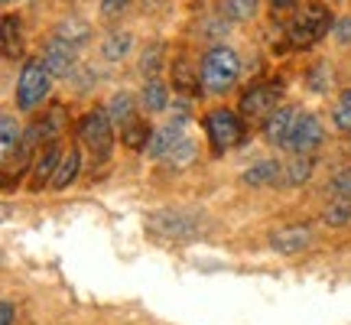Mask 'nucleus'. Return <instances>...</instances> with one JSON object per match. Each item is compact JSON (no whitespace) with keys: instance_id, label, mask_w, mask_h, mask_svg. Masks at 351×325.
Instances as JSON below:
<instances>
[{"instance_id":"obj_1","label":"nucleus","mask_w":351,"mask_h":325,"mask_svg":"<svg viewBox=\"0 0 351 325\" xmlns=\"http://www.w3.org/2000/svg\"><path fill=\"white\" fill-rule=\"evenodd\" d=\"M241 78V59L228 46H212L202 59V85L208 95H228Z\"/></svg>"},{"instance_id":"obj_2","label":"nucleus","mask_w":351,"mask_h":325,"mask_svg":"<svg viewBox=\"0 0 351 325\" xmlns=\"http://www.w3.org/2000/svg\"><path fill=\"white\" fill-rule=\"evenodd\" d=\"M332 23H335V20H332V10H328L326 3H319V0L306 3L302 13L289 23V29H287L289 46H293V49H306V46H313V43H319V39L332 29Z\"/></svg>"},{"instance_id":"obj_3","label":"nucleus","mask_w":351,"mask_h":325,"mask_svg":"<svg viewBox=\"0 0 351 325\" xmlns=\"http://www.w3.org/2000/svg\"><path fill=\"white\" fill-rule=\"evenodd\" d=\"M147 228L163 241H192L202 234L205 221L192 212H153L147 218Z\"/></svg>"},{"instance_id":"obj_4","label":"nucleus","mask_w":351,"mask_h":325,"mask_svg":"<svg viewBox=\"0 0 351 325\" xmlns=\"http://www.w3.org/2000/svg\"><path fill=\"white\" fill-rule=\"evenodd\" d=\"M49 69L39 62V59H29L23 65V72L16 78V108L20 111H33L39 101L49 95Z\"/></svg>"},{"instance_id":"obj_5","label":"nucleus","mask_w":351,"mask_h":325,"mask_svg":"<svg viewBox=\"0 0 351 325\" xmlns=\"http://www.w3.org/2000/svg\"><path fill=\"white\" fill-rule=\"evenodd\" d=\"M205 134L212 140L215 153H225L231 147H238L241 137H244V127H241V117L228 108H215L205 117Z\"/></svg>"},{"instance_id":"obj_6","label":"nucleus","mask_w":351,"mask_h":325,"mask_svg":"<svg viewBox=\"0 0 351 325\" xmlns=\"http://www.w3.org/2000/svg\"><path fill=\"white\" fill-rule=\"evenodd\" d=\"M111 114H108V108H95V111H88L82 121H78V137H82V143H85L88 150L95 153V156H108V150H111Z\"/></svg>"},{"instance_id":"obj_7","label":"nucleus","mask_w":351,"mask_h":325,"mask_svg":"<svg viewBox=\"0 0 351 325\" xmlns=\"http://www.w3.org/2000/svg\"><path fill=\"white\" fill-rule=\"evenodd\" d=\"M326 137V130H322V121L315 117V114H296V124L289 130L287 143H283V150H289L293 156H309V153L322 143Z\"/></svg>"},{"instance_id":"obj_8","label":"nucleus","mask_w":351,"mask_h":325,"mask_svg":"<svg viewBox=\"0 0 351 325\" xmlns=\"http://www.w3.org/2000/svg\"><path fill=\"white\" fill-rule=\"evenodd\" d=\"M75 46L72 43H65V39H49L46 43V49H43V65L49 69V75L52 78H62V75H69L72 69H75Z\"/></svg>"},{"instance_id":"obj_9","label":"nucleus","mask_w":351,"mask_h":325,"mask_svg":"<svg viewBox=\"0 0 351 325\" xmlns=\"http://www.w3.org/2000/svg\"><path fill=\"white\" fill-rule=\"evenodd\" d=\"M276 104H280V88L254 85L251 91L241 98V114H244L247 121H257V117H263L267 111H276Z\"/></svg>"},{"instance_id":"obj_10","label":"nucleus","mask_w":351,"mask_h":325,"mask_svg":"<svg viewBox=\"0 0 351 325\" xmlns=\"http://www.w3.org/2000/svg\"><path fill=\"white\" fill-rule=\"evenodd\" d=\"M313 244V228L309 225H293V228H283V231H274L270 234V248L276 254H300Z\"/></svg>"},{"instance_id":"obj_11","label":"nucleus","mask_w":351,"mask_h":325,"mask_svg":"<svg viewBox=\"0 0 351 325\" xmlns=\"http://www.w3.org/2000/svg\"><path fill=\"white\" fill-rule=\"evenodd\" d=\"M62 156L65 153L59 150V143H49L39 156H33V176H29V189H33V192H39L46 182H52V176H56V169H59Z\"/></svg>"},{"instance_id":"obj_12","label":"nucleus","mask_w":351,"mask_h":325,"mask_svg":"<svg viewBox=\"0 0 351 325\" xmlns=\"http://www.w3.org/2000/svg\"><path fill=\"white\" fill-rule=\"evenodd\" d=\"M293 124H296V108H276V111H270L267 124H263V137L276 143V147H283Z\"/></svg>"},{"instance_id":"obj_13","label":"nucleus","mask_w":351,"mask_h":325,"mask_svg":"<svg viewBox=\"0 0 351 325\" xmlns=\"http://www.w3.org/2000/svg\"><path fill=\"white\" fill-rule=\"evenodd\" d=\"M244 179V186H251V189H267V186H276L280 179H283V162H276V160H261V162H254L247 173L241 176Z\"/></svg>"},{"instance_id":"obj_14","label":"nucleus","mask_w":351,"mask_h":325,"mask_svg":"<svg viewBox=\"0 0 351 325\" xmlns=\"http://www.w3.org/2000/svg\"><path fill=\"white\" fill-rule=\"evenodd\" d=\"M182 137H186V134H182V124H166V127H160V130H153L147 153H150L153 160H166V156L179 147Z\"/></svg>"},{"instance_id":"obj_15","label":"nucleus","mask_w":351,"mask_h":325,"mask_svg":"<svg viewBox=\"0 0 351 325\" xmlns=\"http://www.w3.org/2000/svg\"><path fill=\"white\" fill-rule=\"evenodd\" d=\"M78 169H82V153H78V147H69L62 156V162H59V169H56V176H52L49 189L52 192H62V189H69L72 182H75Z\"/></svg>"},{"instance_id":"obj_16","label":"nucleus","mask_w":351,"mask_h":325,"mask_svg":"<svg viewBox=\"0 0 351 325\" xmlns=\"http://www.w3.org/2000/svg\"><path fill=\"white\" fill-rule=\"evenodd\" d=\"M20 140H23V130L16 124V117L13 114H3L0 117V150H3V160L10 162L13 150L20 147Z\"/></svg>"},{"instance_id":"obj_17","label":"nucleus","mask_w":351,"mask_h":325,"mask_svg":"<svg viewBox=\"0 0 351 325\" xmlns=\"http://www.w3.org/2000/svg\"><path fill=\"white\" fill-rule=\"evenodd\" d=\"M88 33H91V26H88L82 16H69V20H62V23L56 26V36L65 39V43H72V46H82L88 39Z\"/></svg>"},{"instance_id":"obj_18","label":"nucleus","mask_w":351,"mask_h":325,"mask_svg":"<svg viewBox=\"0 0 351 325\" xmlns=\"http://www.w3.org/2000/svg\"><path fill=\"white\" fill-rule=\"evenodd\" d=\"M166 101H169V88L160 82V78H150L147 85H143V108L147 111H166Z\"/></svg>"},{"instance_id":"obj_19","label":"nucleus","mask_w":351,"mask_h":325,"mask_svg":"<svg viewBox=\"0 0 351 325\" xmlns=\"http://www.w3.org/2000/svg\"><path fill=\"white\" fill-rule=\"evenodd\" d=\"M108 114H111V121L117 127H127L134 121V98L127 91H117L111 98V104H108Z\"/></svg>"},{"instance_id":"obj_20","label":"nucleus","mask_w":351,"mask_h":325,"mask_svg":"<svg viewBox=\"0 0 351 325\" xmlns=\"http://www.w3.org/2000/svg\"><path fill=\"white\" fill-rule=\"evenodd\" d=\"M121 137H124V143L130 147V150H140V147H150V137H153V130L147 127V121H130V124L121 130Z\"/></svg>"},{"instance_id":"obj_21","label":"nucleus","mask_w":351,"mask_h":325,"mask_svg":"<svg viewBox=\"0 0 351 325\" xmlns=\"http://www.w3.org/2000/svg\"><path fill=\"white\" fill-rule=\"evenodd\" d=\"M257 7H261V0H225V16L238 20V23H247V20L257 16Z\"/></svg>"},{"instance_id":"obj_22","label":"nucleus","mask_w":351,"mask_h":325,"mask_svg":"<svg viewBox=\"0 0 351 325\" xmlns=\"http://www.w3.org/2000/svg\"><path fill=\"white\" fill-rule=\"evenodd\" d=\"M173 85L182 91H192V85H199V72L192 69V59H176L173 62Z\"/></svg>"},{"instance_id":"obj_23","label":"nucleus","mask_w":351,"mask_h":325,"mask_svg":"<svg viewBox=\"0 0 351 325\" xmlns=\"http://www.w3.org/2000/svg\"><path fill=\"white\" fill-rule=\"evenodd\" d=\"M127 49H130V33H111V36L104 39V46H101V52H104V59H108V62L124 59Z\"/></svg>"},{"instance_id":"obj_24","label":"nucleus","mask_w":351,"mask_h":325,"mask_svg":"<svg viewBox=\"0 0 351 325\" xmlns=\"http://www.w3.org/2000/svg\"><path fill=\"white\" fill-rule=\"evenodd\" d=\"M322 221H326L328 228H341L351 221V199H335L332 205L326 208V215H322Z\"/></svg>"},{"instance_id":"obj_25","label":"nucleus","mask_w":351,"mask_h":325,"mask_svg":"<svg viewBox=\"0 0 351 325\" xmlns=\"http://www.w3.org/2000/svg\"><path fill=\"white\" fill-rule=\"evenodd\" d=\"M313 156H296L293 162H287V182L289 186H302L313 176Z\"/></svg>"},{"instance_id":"obj_26","label":"nucleus","mask_w":351,"mask_h":325,"mask_svg":"<svg viewBox=\"0 0 351 325\" xmlns=\"http://www.w3.org/2000/svg\"><path fill=\"white\" fill-rule=\"evenodd\" d=\"M3 56L7 59L20 56V23L13 16H3Z\"/></svg>"},{"instance_id":"obj_27","label":"nucleus","mask_w":351,"mask_h":325,"mask_svg":"<svg viewBox=\"0 0 351 325\" xmlns=\"http://www.w3.org/2000/svg\"><path fill=\"white\" fill-rule=\"evenodd\" d=\"M192 160H195V143H192V137H182V140H179V147L166 156V162H169V166H189Z\"/></svg>"},{"instance_id":"obj_28","label":"nucleus","mask_w":351,"mask_h":325,"mask_svg":"<svg viewBox=\"0 0 351 325\" xmlns=\"http://www.w3.org/2000/svg\"><path fill=\"white\" fill-rule=\"evenodd\" d=\"M332 121H335L339 130H351V88L341 91L339 104H335V111H332Z\"/></svg>"},{"instance_id":"obj_29","label":"nucleus","mask_w":351,"mask_h":325,"mask_svg":"<svg viewBox=\"0 0 351 325\" xmlns=\"http://www.w3.org/2000/svg\"><path fill=\"white\" fill-rule=\"evenodd\" d=\"M160 56H163V46H150V49L143 52V62H140V69H143V75H156V69H160Z\"/></svg>"},{"instance_id":"obj_30","label":"nucleus","mask_w":351,"mask_h":325,"mask_svg":"<svg viewBox=\"0 0 351 325\" xmlns=\"http://www.w3.org/2000/svg\"><path fill=\"white\" fill-rule=\"evenodd\" d=\"M328 189H332V195H335V199H351V169H345V173L335 176Z\"/></svg>"},{"instance_id":"obj_31","label":"nucleus","mask_w":351,"mask_h":325,"mask_svg":"<svg viewBox=\"0 0 351 325\" xmlns=\"http://www.w3.org/2000/svg\"><path fill=\"white\" fill-rule=\"evenodd\" d=\"M130 7V0H101V13L111 20V16H121V13Z\"/></svg>"},{"instance_id":"obj_32","label":"nucleus","mask_w":351,"mask_h":325,"mask_svg":"<svg viewBox=\"0 0 351 325\" xmlns=\"http://www.w3.org/2000/svg\"><path fill=\"white\" fill-rule=\"evenodd\" d=\"M326 75H332V72H328V65H315V72H313V88L315 91H326V82H322Z\"/></svg>"},{"instance_id":"obj_33","label":"nucleus","mask_w":351,"mask_h":325,"mask_svg":"<svg viewBox=\"0 0 351 325\" xmlns=\"http://www.w3.org/2000/svg\"><path fill=\"white\" fill-rule=\"evenodd\" d=\"M0 325H13V302L0 306Z\"/></svg>"},{"instance_id":"obj_34","label":"nucleus","mask_w":351,"mask_h":325,"mask_svg":"<svg viewBox=\"0 0 351 325\" xmlns=\"http://www.w3.org/2000/svg\"><path fill=\"white\" fill-rule=\"evenodd\" d=\"M335 29H339L341 43H351V20H339V26H335Z\"/></svg>"},{"instance_id":"obj_35","label":"nucleus","mask_w":351,"mask_h":325,"mask_svg":"<svg viewBox=\"0 0 351 325\" xmlns=\"http://www.w3.org/2000/svg\"><path fill=\"white\" fill-rule=\"evenodd\" d=\"M296 3H300V0H270V7H274L276 13H283V10H293Z\"/></svg>"},{"instance_id":"obj_36","label":"nucleus","mask_w":351,"mask_h":325,"mask_svg":"<svg viewBox=\"0 0 351 325\" xmlns=\"http://www.w3.org/2000/svg\"><path fill=\"white\" fill-rule=\"evenodd\" d=\"M3 3H13V0H3Z\"/></svg>"}]
</instances>
